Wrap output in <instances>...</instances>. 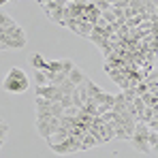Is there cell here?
Wrapping results in <instances>:
<instances>
[{
	"label": "cell",
	"mask_w": 158,
	"mask_h": 158,
	"mask_svg": "<svg viewBox=\"0 0 158 158\" xmlns=\"http://www.w3.org/2000/svg\"><path fill=\"white\" fill-rule=\"evenodd\" d=\"M96 6H98V11L103 13V11H109V9H111L113 4H111L109 0H98V2H96Z\"/></svg>",
	"instance_id": "obj_16"
},
{
	"label": "cell",
	"mask_w": 158,
	"mask_h": 158,
	"mask_svg": "<svg viewBox=\"0 0 158 158\" xmlns=\"http://www.w3.org/2000/svg\"><path fill=\"white\" fill-rule=\"evenodd\" d=\"M152 154H158V143H156V145H152Z\"/></svg>",
	"instance_id": "obj_19"
},
{
	"label": "cell",
	"mask_w": 158,
	"mask_h": 158,
	"mask_svg": "<svg viewBox=\"0 0 158 158\" xmlns=\"http://www.w3.org/2000/svg\"><path fill=\"white\" fill-rule=\"evenodd\" d=\"M28 62H30V66H32L34 71H47V60L39 52L30 53V56H28Z\"/></svg>",
	"instance_id": "obj_7"
},
{
	"label": "cell",
	"mask_w": 158,
	"mask_h": 158,
	"mask_svg": "<svg viewBox=\"0 0 158 158\" xmlns=\"http://www.w3.org/2000/svg\"><path fill=\"white\" fill-rule=\"evenodd\" d=\"M85 85H88V96H90V98H96V96L103 92V90H101V88H98V85H96V83H94L90 77L85 79Z\"/></svg>",
	"instance_id": "obj_12"
},
{
	"label": "cell",
	"mask_w": 158,
	"mask_h": 158,
	"mask_svg": "<svg viewBox=\"0 0 158 158\" xmlns=\"http://www.w3.org/2000/svg\"><path fill=\"white\" fill-rule=\"evenodd\" d=\"M4 126H9V124H6V122H2V120H0V128H4Z\"/></svg>",
	"instance_id": "obj_20"
},
{
	"label": "cell",
	"mask_w": 158,
	"mask_h": 158,
	"mask_svg": "<svg viewBox=\"0 0 158 158\" xmlns=\"http://www.w3.org/2000/svg\"><path fill=\"white\" fill-rule=\"evenodd\" d=\"M58 88H60V92H62V94H64V96H71V94H73V92H75V85H73V83H71V81H69V79H66V81H64V83H60V85H58Z\"/></svg>",
	"instance_id": "obj_14"
},
{
	"label": "cell",
	"mask_w": 158,
	"mask_h": 158,
	"mask_svg": "<svg viewBox=\"0 0 158 158\" xmlns=\"http://www.w3.org/2000/svg\"><path fill=\"white\" fill-rule=\"evenodd\" d=\"M71 137V128H66V126H60L58 131L53 132L52 137L47 139V145L52 148V145H58V143H62V141H66Z\"/></svg>",
	"instance_id": "obj_6"
},
{
	"label": "cell",
	"mask_w": 158,
	"mask_h": 158,
	"mask_svg": "<svg viewBox=\"0 0 158 158\" xmlns=\"http://www.w3.org/2000/svg\"><path fill=\"white\" fill-rule=\"evenodd\" d=\"M34 128L39 132V137H43L45 141L52 137L53 132L60 128V118H47V120H36L34 122Z\"/></svg>",
	"instance_id": "obj_4"
},
{
	"label": "cell",
	"mask_w": 158,
	"mask_h": 158,
	"mask_svg": "<svg viewBox=\"0 0 158 158\" xmlns=\"http://www.w3.org/2000/svg\"><path fill=\"white\" fill-rule=\"evenodd\" d=\"M9 2H15V0H0V6H4V4H9Z\"/></svg>",
	"instance_id": "obj_18"
},
{
	"label": "cell",
	"mask_w": 158,
	"mask_h": 158,
	"mask_svg": "<svg viewBox=\"0 0 158 158\" xmlns=\"http://www.w3.org/2000/svg\"><path fill=\"white\" fill-rule=\"evenodd\" d=\"M113 124H115V139H120V141H131L132 131H128L126 126H122V124H118V122H113Z\"/></svg>",
	"instance_id": "obj_11"
},
{
	"label": "cell",
	"mask_w": 158,
	"mask_h": 158,
	"mask_svg": "<svg viewBox=\"0 0 158 158\" xmlns=\"http://www.w3.org/2000/svg\"><path fill=\"white\" fill-rule=\"evenodd\" d=\"M47 71L60 73L62 71V60H47Z\"/></svg>",
	"instance_id": "obj_15"
},
{
	"label": "cell",
	"mask_w": 158,
	"mask_h": 158,
	"mask_svg": "<svg viewBox=\"0 0 158 158\" xmlns=\"http://www.w3.org/2000/svg\"><path fill=\"white\" fill-rule=\"evenodd\" d=\"M2 88L9 94H24L30 88V77L19 69V66H11L6 71V75L2 79Z\"/></svg>",
	"instance_id": "obj_1"
},
{
	"label": "cell",
	"mask_w": 158,
	"mask_h": 158,
	"mask_svg": "<svg viewBox=\"0 0 158 158\" xmlns=\"http://www.w3.org/2000/svg\"><path fill=\"white\" fill-rule=\"evenodd\" d=\"M96 145H101L98 143V139L92 135V132L88 131L83 137H81V152H85V150H92V148H96Z\"/></svg>",
	"instance_id": "obj_9"
},
{
	"label": "cell",
	"mask_w": 158,
	"mask_h": 158,
	"mask_svg": "<svg viewBox=\"0 0 158 158\" xmlns=\"http://www.w3.org/2000/svg\"><path fill=\"white\" fill-rule=\"evenodd\" d=\"M32 79L36 81V85H47V83H49V79H47V73H45V71H34Z\"/></svg>",
	"instance_id": "obj_13"
},
{
	"label": "cell",
	"mask_w": 158,
	"mask_h": 158,
	"mask_svg": "<svg viewBox=\"0 0 158 158\" xmlns=\"http://www.w3.org/2000/svg\"><path fill=\"white\" fill-rule=\"evenodd\" d=\"M85 79H88V75H85V73H83V71L79 69L77 64H75V69H73V71H71V75H69V81H71V83H73V85L77 88V85H81V83H83Z\"/></svg>",
	"instance_id": "obj_10"
},
{
	"label": "cell",
	"mask_w": 158,
	"mask_h": 158,
	"mask_svg": "<svg viewBox=\"0 0 158 158\" xmlns=\"http://www.w3.org/2000/svg\"><path fill=\"white\" fill-rule=\"evenodd\" d=\"M28 41H22V39H11V36H4V34H0V47L2 49H22V47H26Z\"/></svg>",
	"instance_id": "obj_5"
},
{
	"label": "cell",
	"mask_w": 158,
	"mask_h": 158,
	"mask_svg": "<svg viewBox=\"0 0 158 158\" xmlns=\"http://www.w3.org/2000/svg\"><path fill=\"white\" fill-rule=\"evenodd\" d=\"M2 34H4V36H11V39H22V41H28V36H26V32H24V28H19L17 24L6 26Z\"/></svg>",
	"instance_id": "obj_8"
},
{
	"label": "cell",
	"mask_w": 158,
	"mask_h": 158,
	"mask_svg": "<svg viewBox=\"0 0 158 158\" xmlns=\"http://www.w3.org/2000/svg\"><path fill=\"white\" fill-rule=\"evenodd\" d=\"M60 105L64 107V109H66V107H73V96H64V94H62V98H60Z\"/></svg>",
	"instance_id": "obj_17"
},
{
	"label": "cell",
	"mask_w": 158,
	"mask_h": 158,
	"mask_svg": "<svg viewBox=\"0 0 158 158\" xmlns=\"http://www.w3.org/2000/svg\"><path fill=\"white\" fill-rule=\"evenodd\" d=\"M109 2H111V4H113V2H118V0H109Z\"/></svg>",
	"instance_id": "obj_21"
},
{
	"label": "cell",
	"mask_w": 158,
	"mask_h": 158,
	"mask_svg": "<svg viewBox=\"0 0 158 158\" xmlns=\"http://www.w3.org/2000/svg\"><path fill=\"white\" fill-rule=\"evenodd\" d=\"M49 150H52L53 154H58V156L77 154V152H81V139H77V137H69L66 141H62V143H58V145H52Z\"/></svg>",
	"instance_id": "obj_3"
},
{
	"label": "cell",
	"mask_w": 158,
	"mask_h": 158,
	"mask_svg": "<svg viewBox=\"0 0 158 158\" xmlns=\"http://www.w3.org/2000/svg\"><path fill=\"white\" fill-rule=\"evenodd\" d=\"M148 137H150V126L145 124V122H137V128H135V135H132L131 143H132V150L135 152H139V154H152V148H150V141H148Z\"/></svg>",
	"instance_id": "obj_2"
}]
</instances>
